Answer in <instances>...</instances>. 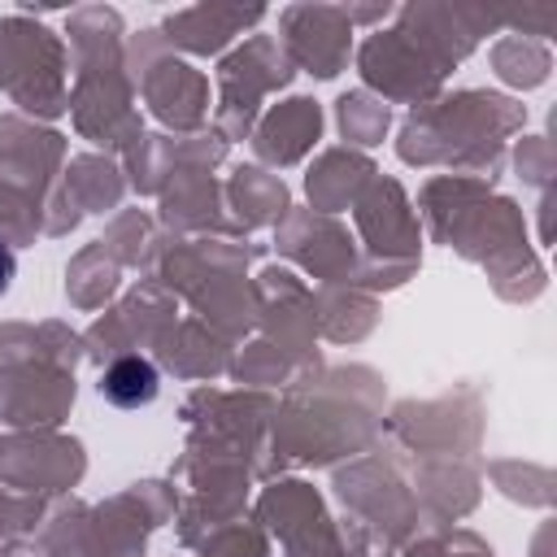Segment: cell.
I'll return each mask as SVG.
<instances>
[{
    "instance_id": "2",
    "label": "cell",
    "mask_w": 557,
    "mask_h": 557,
    "mask_svg": "<svg viewBox=\"0 0 557 557\" xmlns=\"http://www.w3.org/2000/svg\"><path fill=\"white\" fill-rule=\"evenodd\" d=\"M9 274H13V257L0 248V287H4V278H9Z\"/></svg>"
},
{
    "instance_id": "1",
    "label": "cell",
    "mask_w": 557,
    "mask_h": 557,
    "mask_svg": "<svg viewBox=\"0 0 557 557\" xmlns=\"http://www.w3.org/2000/svg\"><path fill=\"white\" fill-rule=\"evenodd\" d=\"M100 392L104 400H113L117 409H139L157 396V370L144 361V357H122L104 370L100 379Z\"/></svg>"
}]
</instances>
